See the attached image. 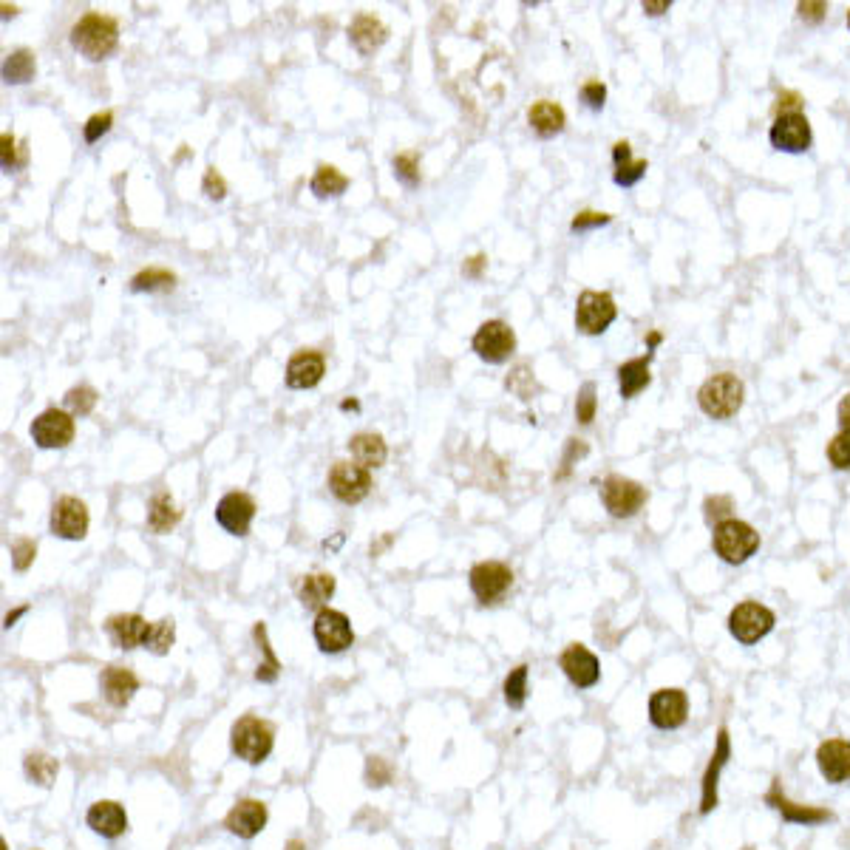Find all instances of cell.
<instances>
[{
	"mask_svg": "<svg viewBox=\"0 0 850 850\" xmlns=\"http://www.w3.org/2000/svg\"><path fill=\"white\" fill-rule=\"evenodd\" d=\"M828 462L836 471H850V431H839L828 442Z\"/></svg>",
	"mask_w": 850,
	"mask_h": 850,
	"instance_id": "cell-42",
	"label": "cell"
},
{
	"mask_svg": "<svg viewBox=\"0 0 850 850\" xmlns=\"http://www.w3.org/2000/svg\"><path fill=\"white\" fill-rule=\"evenodd\" d=\"M71 46L83 54L85 60H105L119 46V23L114 17L88 12L71 29Z\"/></svg>",
	"mask_w": 850,
	"mask_h": 850,
	"instance_id": "cell-1",
	"label": "cell"
},
{
	"mask_svg": "<svg viewBox=\"0 0 850 850\" xmlns=\"http://www.w3.org/2000/svg\"><path fill=\"white\" fill-rule=\"evenodd\" d=\"M323 372H326V360H323L321 352L315 349H301L295 355L289 357L287 363V386L289 389H315L323 380Z\"/></svg>",
	"mask_w": 850,
	"mask_h": 850,
	"instance_id": "cell-22",
	"label": "cell"
},
{
	"mask_svg": "<svg viewBox=\"0 0 850 850\" xmlns=\"http://www.w3.org/2000/svg\"><path fill=\"white\" fill-rule=\"evenodd\" d=\"M768 139L774 145V151H785V153H802L811 148V122L808 117L799 111V114H782V117H774V125L768 131Z\"/></svg>",
	"mask_w": 850,
	"mask_h": 850,
	"instance_id": "cell-17",
	"label": "cell"
},
{
	"mask_svg": "<svg viewBox=\"0 0 850 850\" xmlns=\"http://www.w3.org/2000/svg\"><path fill=\"white\" fill-rule=\"evenodd\" d=\"M777 615L768 610L760 601H743L729 612V632L737 644L751 646L763 641L765 635L774 629Z\"/></svg>",
	"mask_w": 850,
	"mask_h": 850,
	"instance_id": "cell-5",
	"label": "cell"
},
{
	"mask_svg": "<svg viewBox=\"0 0 850 850\" xmlns=\"http://www.w3.org/2000/svg\"><path fill=\"white\" fill-rule=\"evenodd\" d=\"M697 403L703 408V414H709L712 420H731L740 414V408L746 403V386L737 374H712L697 391Z\"/></svg>",
	"mask_w": 850,
	"mask_h": 850,
	"instance_id": "cell-2",
	"label": "cell"
},
{
	"mask_svg": "<svg viewBox=\"0 0 850 850\" xmlns=\"http://www.w3.org/2000/svg\"><path fill=\"white\" fill-rule=\"evenodd\" d=\"M148 629H151V624H148L142 615H136V612H119V615H111V618L105 621L108 638H111L119 649H125V652L145 646V641H148Z\"/></svg>",
	"mask_w": 850,
	"mask_h": 850,
	"instance_id": "cell-23",
	"label": "cell"
},
{
	"mask_svg": "<svg viewBox=\"0 0 850 850\" xmlns=\"http://www.w3.org/2000/svg\"><path fill=\"white\" fill-rule=\"evenodd\" d=\"M610 221H612L610 213L581 210L576 219L570 221V230H573V233H584V230H593V227H604V224H610Z\"/></svg>",
	"mask_w": 850,
	"mask_h": 850,
	"instance_id": "cell-47",
	"label": "cell"
},
{
	"mask_svg": "<svg viewBox=\"0 0 850 850\" xmlns=\"http://www.w3.org/2000/svg\"><path fill=\"white\" fill-rule=\"evenodd\" d=\"M179 519H182V510L176 508L173 496L168 491L153 493L151 505H148V525L153 533H168L179 525Z\"/></svg>",
	"mask_w": 850,
	"mask_h": 850,
	"instance_id": "cell-32",
	"label": "cell"
},
{
	"mask_svg": "<svg viewBox=\"0 0 850 850\" xmlns=\"http://www.w3.org/2000/svg\"><path fill=\"white\" fill-rule=\"evenodd\" d=\"M85 822L94 833H100L105 839H117L122 833L128 831V814L125 808L114 802V799H100L88 808L85 814Z\"/></svg>",
	"mask_w": 850,
	"mask_h": 850,
	"instance_id": "cell-25",
	"label": "cell"
},
{
	"mask_svg": "<svg viewBox=\"0 0 850 850\" xmlns=\"http://www.w3.org/2000/svg\"><path fill=\"white\" fill-rule=\"evenodd\" d=\"M253 638L255 644L261 646V655H264V663L255 669V680H258V683H275V680H278V672H281V661L275 658L270 641H267V624L258 621L253 627Z\"/></svg>",
	"mask_w": 850,
	"mask_h": 850,
	"instance_id": "cell-36",
	"label": "cell"
},
{
	"mask_svg": "<svg viewBox=\"0 0 850 850\" xmlns=\"http://www.w3.org/2000/svg\"><path fill=\"white\" fill-rule=\"evenodd\" d=\"M848 29H850V12H848Z\"/></svg>",
	"mask_w": 850,
	"mask_h": 850,
	"instance_id": "cell-64",
	"label": "cell"
},
{
	"mask_svg": "<svg viewBox=\"0 0 850 850\" xmlns=\"http://www.w3.org/2000/svg\"><path fill=\"white\" fill-rule=\"evenodd\" d=\"M731 510V499L729 496H709L706 502H703V513H706V522H723V519H731L729 516Z\"/></svg>",
	"mask_w": 850,
	"mask_h": 850,
	"instance_id": "cell-49",
	"label": "cell"
},
{
	"mask_svg": "<svg viewBox=\"0 0 850 850\" xmlns=\"http://www.w3.org/2000/svg\"><path fill=\"white\" fill-rule=\"evenodd\" d=\"M37 71V60H34L32 49H15L6 60H3V80L9 85H23L34 80Z\"/></svg>",
	"mask_w": 850,
	"mask_h": 850,
	"instance_id": "cell-34",
	"label": "cell"
},
{
	"mask_svg": "<svg viewBox=\"0 0 850 850\" xmlns=\"http://www.w3.org/2000/svg\"><path fill=\"white\" fill-rule=\"evenodd\" d=\"M391 539H394V536H383V542H377V544H372V556H377V553H380V550H383V547H386V544L391 542Z\"/></svg>",
	"mask_w": 850,
	"mask_h": 850,
	"instance_id": "cell-60",
	"label": "cell"
},
{
	"mask_svg": "<svg viewBox=\"0 0 850 850\" xmlns=\"http://www.w3.org/2000/svg\"><path fill=\"white\" fill-rule=\"evenodd\" d=\"M111 125H114V114L111 111H100V114H94V117H88V122L83 125V136L88 145H94V142H100L102 136L111 131Z\"/></svg>",
	"mask_w": 850,
	"mask_h": 850,
	"instance_id": "cell-44",
	"label": "cell"
},
{
	"mask_svg": "<svg viewBox=\"0 0 850 850\" xmlns=\"http://www.w3.org/2000/svg\"><path fill=\"white\" fill-rule=\"evenodd\" d=\"M173 641H176V624H173V618H159V621H153L151 629H148V641H145V646H148L151 652H156V655H168Z\"/></svg>",
	"mask_w": 850,
	"mask_h": 850,
	"instance_id": "cell-38",
	"label": "cell"
},
{
	"mask_svg": "<svg viewBox=\"0 0 850 850\" xmlns=\"http://www.w3.org/2000/svg\"><path fill=\"white\" fill-rule=\"evenodd\" d=\"M799 105H802V97H799L797 91H780V94H777V102H774V117L799 114Z\"/></svg>",
	"mask_w": 850,
	"mask_h": 850,
	"instance_id": "cell-52",
	"label": "cell"
},
{
	"mask_svg": "<svg viewBox=\"0 0 850 850\" xmlns=\"http://www.w3.org/2000/svg\"><path fill=\"white\" fill-rule=\"evenodd\" d=\"M267 825V805L261 799H238L224 816V828L241 839H255Z\"/></svg>",
	"mask_w": 850,
	"mask_h": 850,
	"instance_id": "cell-21",
	"label": "cell"
},
{
	"mask_svg": "<svg viewBox=\"0 0 850 850\" xmlns=\"http://www.w3.org/2000/svg\"><path fill=\"white\" fill-rule=\"evenodd\" d=\"M255 519V499L244 491L224 493L216 505V522L230 536H247Z\"/></svg>",
	"mask_w": 850,
	"mask_h": 850,
	"instance_id": "cell-16",
	"label": "cell"
},
{
	"mask_svg": "<svg viewBox=\"0 0 850 850\" xmlns=\"http://www.w3.org/2000/svg\"><path fill=\"white\" fill-rule=\"evenodd\" d=\"M312 635H315L318 649H321V652H329V655H338V652H343V649H349V646L355 644L352 621L340 610H329V607H323V610L315 615Z\"/></svg>",
	"mask_w": 850,
	"mask_h": 850,
	"instance_id": "cell-12",
	"label": "cell"
},
{
	"mask_svg": "<svg viewBox=\"0 0 850 850\" xmlns=\"http://www.w3.org/2000/svg\"><path fill=\"white\" fill-rule=\"evenodd\" d=\"M765 805H768V808H774V811L782 816V822H785V825L816 828V825L833 822V811L822 808V805H802V802H794V799L782 791L780 780L771 782V788L765 791Z\"/></svg>",
	"mask_w": 850,
	"mask_h": 850,
	"instance_id": "cell-8",
	"label": "cell"
},
{
	"mask_svg": "<svg viewBox=\"0 0 850 850\" xmlns=\"http://www.w3.org/2000/svg\"><path fill=\"white\" fill-rule=\"evenodd\" d=\"M17 165H23V159H17V139L6 131L3 134V168L15 170Z\"/></svg>",
	"mask_w": 850,
	"mask_h": 850,
	"instance_id": "cell-53",
	"label": "cell"
},
{
	"mask_svg": "<svg viewBox=\"0 0 850 850\" xmlns=\"http://www.w3.org/2000/svg\"><path fill=\"white\" fill-rule=\"evenodd\" d=\"M202 190L207 193V199H213V202H221L224 196H227V182L221 179V173L213 165L204 170V179H202Z\"/></svg>",
	"mask_w": 850,
	"mask_h": 850,
	"instance_id": "cell-48",
	"label": "cell"
},
{
	"mask_svg": "<svg viewBox=\"0 0 850 850\" xmlns=\"http://www.w3.org/2000/svg\"><path fill=\"white\" fill-rule=\"evenodd\" d=\"M527 122H530V128L542 136V139H550V136H556L564 131V125H567V114H564V108H561L559 102L539 100L527 108Z\"/></svg>",
	"mask_w": 850,
	"mask_h": 850,
	"instance_id": "cell-27",
	"label": "cell"
},
{
	"mask_svg": "<svg viewBox=\"0 0 850 850\" xmlns=\"http://www.w3.org/2000/svg\"><path fill=\"white\" fill-rule=\"evenodd\" d=\"M34 556H37V542L34 539H17L15 544H12V564H15L17 573H26L29 567L34 564Z\"/></svg>",
	"mask_w": 850,
	"mask_h": 850,
	"instance_id": "cell-46",
	"label": "cell"
},
{
	"mask_svg": "<svg viewBox=\"0 0 850 850\" xmlns=\"http://www.w3.org/2000/svg\"><path fill=\"white\" fill-rule=\"evenodd\" d=\"M816 768L822 780L831 785L850 782V740L845 737H828L816 748Z\"/></svg>",
	"mask_w": 850,
	"mask_h": 850,
	"instance_id": "cell-19",
	"label": "cell"
},
{
	"mask_svg": "<svg viewBox=\"0 0 850 850\" xmlns=\"http://www.w3.org/2000/svg\"><path fill=\"white\" fill-rule=\"evenodd\" d=\"M287 850H306V845L301 842V839H289Z\"/></svg>",
	"mask_w": 850,
	"mask_h": 850,
	"instance_id": "cell-61",
	"label": "cell"
},
{
	"mask_svg": "<svg viewBox=\"0 0 850 850\" xmlns=\"http://www.w3.org/2000/svg\"><path fill=\"white\" fill-rule=\"evenodd\" d=\"M595 408H598V397H595L593 383H584L576 397V420L581 425H590L595 420Z\"/></svg>",
	"mask_w": 850,
	"mask_h": 850,
	"instance_id": "cell-43",
	"label": "cell"
},
{
	"mask_svg": "<svg viewBox=\"0 0 850 850\" xmlns=\"http://www.w3.org/2000/svg\"><path fill=\"white\" fill-rule=\"evenodd\" d=\"M389 40V29L380 23V17L374 15H357L349 23V43L355 46L360 57H372L374 51L380 49Z\"/></svg>",
	"mask_w": 850,
	"mask_h": 850,
	"instance_id": "cell-26",
	"label": "cell"
},
{
	"mask_svg": "<svg viewBox=\"0 0 850 850\" xmlns=\"http://www.w3.org/2000/svg\"><path fill=\"white\" fill-rule=\"evenodd\" d=\"M689 720V695L672 686L649 695V723L661 731H675Z\"/></svg>",
	"mask_w": 850,
	"mask_h": 850,
	"instance_id": "cell-13",
	"label": "cell"
},
{
	"mask_svg": "<svg viewBox=\"0 0 850 850\" xmlns=\"http://www.w3.org/2000/svg\"><path fill=\"white\" fill-rule=\"evenodd\" d=\"M505 700L510 709H522L527 700V666L519 663L516 669H510V675L505 678Z\"/></svg>",
	"mask_w": 850,
	"mask_h": 850,
	"instance_id": "cell-40",
	"label": "cell"
},
{
	"mask_svg": "<svg viewBox=\"0 0 850 850\" xmlns=\"http://www.w3.org/2000/svg\"><path fill=\"white\" fill-rule=\"evenodd\" d=\"M100 686L105 700H108L114 709H125V706L131 703V697L139 692V680H136L134 672H131L128 666H117V663H111V666L102 669Z\"/></svg>",
	"mask_w": 850,
	"mask_h": 850,
	"instance_id": "cell-24",
	"label": "cell"
},
{
	"mask_svg": "<svg viewBox=\"0 0 850 850\" xmlns=\"http://www.w3.org/2000/svg\"><path fill=\"white\" fill-rule=\"evenodd\" d=\"M559 666L576 689H593L601 680V663L584 644L567 646L559 655Z\"/></svg>",
	"mask_w": 850,
	"mask_h": 850,
	"instance_id": "cell-20",
	"label": "cell"
},
{
	"mask_svg": "<svg viewBox=\"0 0 850 850\" xmlns=\"http://www.w3.org/2000/svg\"><path fill=\"white\" fill-rule=\"evenodd\" d=\"M669 9V3L663 0V3H644V12L646 15H663Z\"/></svg>",
	"mask_w": 850,
	"mask_h": 850,
	"instance_id": "cell-57",
	"label": "cell"
},
{
	"mask_svg": "<svg viewBox=\"0 0 850 850\" xmlns=\"http://www.w3.org/2000/svg\"><path fill=\"white\" fill-rule=\"evenodd\" d=\"M391 165H394V176H397L403 185H420V162H417V153H400V156H394Z\"/></svg>",
	"mask_w": 850,
	"mask_h": 850,
	"instance_id": "cell-41",
	"label": "cell"
},
{
	"mask_svg": "<svg viewBox=\"0 0 850 850\" xmlns=\"http://www.w3.org/2000/svg\"><path fill=\"white\" fill-rule=\"evenodd\" d=\"M468 584H471L476 601L491 607V604H499L513 587V570L502 561H479L468 573Z\"/></svg>",
	"mask_w": 850,
	"mask_h": 850,
	"instance_id": "cell-7",
	"label": "cell"
},
{
	"mask_svg": "<svg viewBox=\"0 0 850 850\" xmlns=\"http://www.w3.org/2000/svg\"><path fill=\"white\" fill-rule=\"evenodd\" d=\"M649 493L641 482L635 479H627L621 474H610L604 482H601V502L610 516L615 519H632L638 510L644 508Z\"/></svg>",
	"mask_w": 850,
	"mask_h": 850,
	"instance_id": "cell-6",
	"label": "cell"
},
{
	"mask_svg": "<svg viewBox=\"0 0 850 850\" xmlns=\"http://www.w3.org/2000/svg\"><path fill=\"white\" fill-rule=\"evenodd\" d=\"M230 746H233V754L238 760L250 765L264 763L270 757L272 746H275V726L270 720H261L255 714H244L241 720L233 723Z\"/></svg>",
	"mask_w": 850,
	"mask_h": 850,
	"instance_id": "cell-3",
	"label": "cell"
},
{
	"mask_svg": "<svg viewBox=\"0 0 850 850\" xmlns=\"http://www.w3.org/2000/svg\"><path fill=\"white\" fill-rule=\"evenodd\" d=\"M346 187H349V176H343L335 165H318L312 182H309V190L318 199H335L340 193H346Z\"/></svg>",
	"mask_w": 850,
	"mask_h": 850,
	"instance_id": "cell-33",
	"label": "cell"
},
{
	"mask_svg": "<svg viewBox=\"0 0 850 850\" xmlns=\"http://www.w3.org/2000/svg\"><path fill=\"white\" fill-rule=\"evenodd\" d=\"M326 482H329V491L335 493V499H340L343 505H357L372 491V474L363 465L346 462V459H338L329 468V479Z\"/></svg>",
	"mask_w": 850,
	"mask_h": 850,
	"instance_id": "cell-10",
	"label": "cell"
},
{
	"mask_svg": "<svg viewBox=\"0 0 850 850\" xmlns=\"http://www.w3.org/2000/svg\"><path fill=\"white\" fill-rule=\"evenodd\" d=\"M340 408H357V400H346Z\"/></svg>",
	"mask_w": 850,
	"mask_h": 850,
	"instance_id": "cell-63",
	"label": "cell"
},
{
	"mask_svg": "<svg viewBox=\"0 0 850 850\" xmlns=\"http://www.w3.org/2000/svg\"><path fill=\"white\" fill-rule=\"evenodd\" d=\"M335 587L338 581L332 573H312V576H304L298 581V601L304 604L306 610H323V604L335 595Z\"/></svg>",
	"mask_w": 850,
	"mask_h": 850,
	"instance_id": "cell-30",
	"label": "cell"
},
{
	"mask_svg": "<svg viewBox=\"0 0 850 850\" xmlns=\"http://www.w3.org/2000/svg\"><path fill=\"white\" fill-rule=\"evenodd\" d=\"M712 547L726 564H746L760 550V533L743 519H723L714 525Z\"/></svg>",
	"mask_w": 850,
	"mask_h": 850,
	"instance_id": "cell-4",
	"label": "cell"
},
{
	"mask_svg": "<svg viewBox=\"0 0 850 850\" xmlns=\"http://www.w3.org/2000/svg\"><path fill=\"white\" fill-rule=\"evenodd\" d=\"M649 360H652V352H646L644 357H632V360L618 366V391H621L624 400H632L635 394H641L649 386V380H652Z\"/></svg>",
	"mask_w": 850,
	"mask_h": 850,
	"instance_id": "cell-31",
	"label": "cell"
},
{
	"mask_svg": "<svg viewBox=\"0 0 850 850\" xmlns=\"http://www.w3.org/2000/svg\"><path fill=\"white\" fill-rule=\"evenodd\" d=\"M581 100L587 102L593 111H601V108H604V100H607V85L598 83V80L584 83L581 85Z\"/></svg>",
	"mask_w": 850,
	"mask_h": 850,
	"instance_id": "cell-50",
	"label": "cell"
},
{
	"mask_svg": "<svg viewBox=\"0 0 850 850\" xmlns=\"http://www.w3.org/2000/svg\"><path fill=\"white\" fill-rule=\"evenodd\" d=\"M729 757H731V737H729V729L726 726H720L717 729V740H714V751L712 757H709V765H706V771H703V780H700V816H709L717 808V802H720V794H717V785H720V774H723V768L729 765Z\"/></svg>",
	"mask_w": 850,
	"mask_h": 850,
	"instance_id": "cell-11",
	"label": "cell"
},
{
	"mask_svg": "<svg viewBox=\"0 0 850 850\" xmlns=\"http://www.w3.org/2000/svg\"><path fill=\"white\" fill-rule=\"evenodd\" d=\"M17 15V6H9V3H3V17H15Z\"/></svg>",
	"mask_w": 850,
	"mask_h": 850,
	"instance_id": "cell-62",
	"label": "cell"
},
{
	"mask_svg": "<svg viewBox=\"0 0 850 850\" xmlns=\"http://www.w3.org/2000/svg\"><path fill=\"white\" fill-rule=\"evenodd\" d=\"M51 533L68 539V542H80L88 533V508L83 499L77 496H60L51 505Z\"/></svg>",
	"mask_w": 850,
	"mask_h": 850,
	"instance_id": "cell-15",
	"label": "cell"
},
{
	"mask_svg": "<svg viewBox=\"0 0 850 850\" xmlns=\"http://www.w3.org/2000/svg\"><path fill=\"white\" fill-rule=\"evenodd\" d=\"M618 315V306L610 292L584 289L576 301V329L584 335H604Z\"/></svg>",
	"mask_w": 850,
	"mask_h": 850,
	"instance_id": "cell-9",
	"label": "cell"
},
{
	"mask_svg": "<svg viewBox=\"0 0 850 850\" xmlns=\"http://www.w3.org/2000/svg\"><path fill=\"white\" fill-rule=\"evenodd\" d=\"M661 332H649V338H646V346H649V349H655V346H658V343H661Z\"/></svg>",
	"mask_w": 850,
	"mask_h": 850,
	"instance_id": "cell-59",
	"label": "cell"
},
{
	"mask_svg": "<svg viewBox=\"0 0 850 850\" xmlns=\"http://www.w3.org/2000/svg\"><path fill=\"white\" fill-rule=\"evenodd\" d=\"M391 777H394V768L383 757L366 760V785L369 788H383V785H389Z\"/></svg>",
	"mask_w": 850,
	"mask_h": 850,
	"instance_id": "cell-45",
	"label": "cell"
},
{
	"mask_svg": "<svg viewBox=\"0 0 850 850\" xmlns=\"http://www.w3.org/2000/svg\"><path fill=\"white\" fill-rule=\"evenodd\" d=\"M488 264V258L485 255H474L471 261H465V267H462V272L468 275V278H479V272H482V267Z\"/></svg>",
	"mask_w": 850,
	"mask_h": 850,
	"instance_id": "cell-55",
	"label": "cell"
},
{
	"mask_svg": "<svg viewBox=\"0 0 850 850\" xmlns=\"http://www.w3.org/2000/svg\"><path fill=\"white\" fill-rule=\"evenodd\" d=\"M839 425H842V431H850V391L842 397V403H839Z\"/></svg>",
	"mask_w": 850,
	"mask_h": 850,
	"instance_id": "cell-56",
	"label": "cell"
},
{
	"mask_svg": "<svg viewBox=\"0 0 850 850\" xmlns=\"http://www.w3.org/2000/svg\"><path fill=\"white\" fill-rule=\"evenodd\" d=\"M176 287V275L162 267H148V270L136 272L131 278V289L134 292H159V289Z\"/></svg>",
	"mask_w": 850,
	"mask_h": 850,
	"instance_id": "cell-37",
	"label": "cell"
},
{
	"mask_svg": "<svg viewBox=\"0 0 850 850\" xmlns=\"http://www.w3.org/2000/svg\"><path fill=\"white\" fill-rule=\"evenodd\" d=\"M349 451H352L357 465H363L366 471L386 465V459H389V445H386V440H383L380 434H374V431H360V434H355V437L349 440Z\"/></svg>",
	"mask_w": 850,
	"mask_h": 850,
	"instance_id": "cell-29",
	"label": "cell"
},
{
	"mask_svg": "<svg viewBox=\"0 0 850 850\" xmlns=\"http://www.w3.org/2000/svg\"><path fill=\"white\" fill-rule=\"evenodd\" d=\"M66 408L71 417H85V414H91L94 411V406H97V400H100V394L91 389V386H74V389L66 391Z\"/></svg>",
	"mask_w": 850,
	"mask_h": 850,
	"instance_id": "cell-39",
	"label": "cell"
},
{
	"mask_svg": "<svg viewBox=\"0 0 850 850\" xmlns=\"http://www.w3.org/2000/svg\"><path fill=\"white\" fill-rule=\"evenodd\" d=\"M26 610H29V607H17L15 612H9V615H6V627H9V629L15 627V621H17V618H20V615H23V612H26Z\"/></svg>",
	"mask_w": 850,
	"mask_h": 850,
	"instance_id": "cell-58",
	"label": "cell"
},
{
	"mask_svg": "<svg viewBox=\"0 0 850 850\" xmlns=\"http://www.w3.org/2000/svg\"><path fill=\"white\" fill-rule=\"evenodd\" d=\"M32 440L37 448H66L74 440V417L63 408H46L32 423Z\"/></svg>",
	"mask_w": 850,
	"mask_h": 850,
	"instance_id": "cell-18",
	"label": "cell"
},
{
	"mask_svg": "<svg viewBox=\"0 0 850 850\" xmlns=\"http://www.w3.org/2000/svg\"><path fill=\"white\" fill-rule=\"evenodd\" d=\"M584 454H587V442H584V440H567V451H564V457H561V471L556 474V479H564V476L570 474L573 462H576L578 457H584Z\"/></svg>",
	"mask_w": 850,
	"mask_h": 850,
	"instance_id": "cell-51",
	"label": "cell"
},
{
	"mask_svg": "<svg viewBox=\"0 0 850 850\" xmlns=\"http://www.w3.org/2000/svg\"><path fill=\"white\" fill-rule=\"evenodd\" d=\"M797 12L805 23H819L828 12V3H799Z\"/></svg>",
	"mask_w": 850,
	"mask_h": 850,
	"instance_id": "cell-54",
	"label": "cell"
},
{
	"mask_svg": "<svg viewBox=\"0 0 850 850\" xmlns=\"http://www.w3.org/2000/svg\"><path fill=\"white\" fill-rule=\"evenodd\" d=\"M23 771H26V777H29L34 785L49 788L54 777H57V771H60V763H57L51 754H46V751H29L26 760H23Z\"/></svg>",
	"mask_w": 850,
	"mask_h": 850,
	"instance_id": "cell-35",
	"label": "cell"
},
{
	"mask_svg": "<svg viewBox=\"0 0 850 850\" xmlns=\"http://www.w3.org/2000/svg\"><path fill=\"white\" fill-rule=\"evenodd\" d=\"M474 352L485 363H505L516 349V335L505 321H485L471 340Z\"/></svg>",
	"mask_w": 850,
	"mask_h": 850,
	"instance_id": "cell-14",
	"label": "cell"
},
{
	"mask_svg": "<svg viewBox=\"0 0 850 850\" xmlns=\"http://www.w3.org/2000/svg\"><path fill=\"white\" fill-rule=\"evenodd\" d=\"M612 165H615L612 179H615V185L618 187L638 185V182L644 179L646 170H649V162H646V159H632V148H629V142H624V139L612 145Z\"/></svg>",
	"mask_w": 850,
	"mask_h": 850,
	"instance_id": "cell-28",
	"label": "cell"
}]
</instances>
